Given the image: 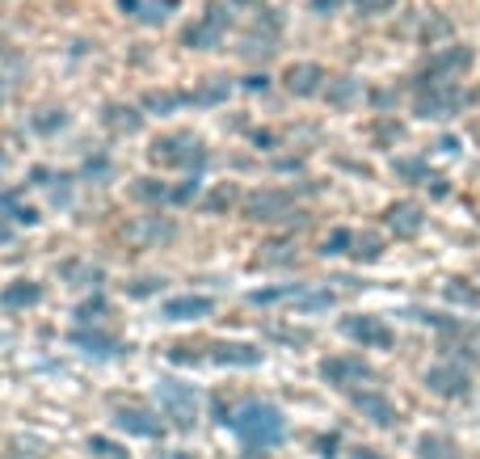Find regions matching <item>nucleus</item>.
<instances>
[{"mask_svg": "<svg viewBox=\"0 0 480 459\" xmlns=\"http://www.w3.org/2000/svg\"><path fill=\"white\" fill-rule=\"evenodd\" d=\"M4 160H9V152H4V148H0V169H4Z\"/></svg>", "mask_w": 480, "mask_h": 459, "instance_id": "de8ad7c7", "label": "nucleus"}, {"mask_svg": "<svg viewBox=\"0 0 480 459\" xmlns=\"http://www.w3.org/2000/svg\"><path fill=\"white\" fill-rule=\"evenodd\" d=\"M245 89L249 93H266V89H270V76H266V72H253V76H245Z\"/></svg>", "mask_w": 480, "mask_h": 459, "instance_id": "a19ab883", "label": "nucleus"}, {"mask_svg": "<svg viewBox=\"0 0 480 459\" xmlns=\"http://www.w3.org/2000/svg\"><path fill=\"white\" fill-rule=\"evenodd\" d=\"M350 257H354V262H380V257H384V240L375 237V232H354Z\"/></svg>", "mask_w": 480, "mask_h": 459, "instance_id": "cd10ccee", "label": "nucleus"}, {"mask_svg": "<svg viewBox=\"0 0 480 459\" xmlns=\"http://www.w3.org/2000/svg\"><path fill=\"white\" fill-rule=\"evenodd\" d=\"M101 123L110 126V131H118V135H135L139 126H144V114L131 110V106H106Z\"/></svg>", "mask_w": 480, "mask_h": 459, "instance_id": "5701e85b", "label": "nucleus"}, {"mask_svg": "<svg viewBox=\"0 0 480 459\" xmlns=\"http://www.w3.org/2000/svg\"><path fill=\"white\" fill-rule=\"evenodd\" d=\"M206 359L220 362V367H257L261 350L249 346V342H220V346H211V354H206Z\"/></svg>", "mask_w": 480, "mask_h": 459, "instance_id": "6ab92c4d", "label": "nucleus"}, {"mask_svg": "<svg viewBox=\"0 0 480 459\" xmlns=\"http://www.w3.org/2000/svg\"><path fill=\"white\" fill-rule=\"evenodd\" d=\"M156 404L178 430H194L198 426V413H203V396L194 384H181V379H156Z\"/></svg>", "mask_w": 480, "mask_h": 459, "instance_id": "20e7f679", "label": "nucleus"}, {"mask_svg": "<svg viewBox=\"0 0 480 459\" xmlns=\"http://www.w3.org/2000/svg\"><path fill=\"white\" fill-rule=\"evenodd\" d=\"M358 4V13H367V17H375V13H388L397 0H354Z\"/></svg>", "mask_w": 480, "mask_h": 459, "instance_id": "4c0bfd02", "label": "nucleus"}, {"mask_svg": "<svg viewBox=\"0 0 480 459\" xmlns=\"http://www.w3.org/2000/svg\"><path fill=\"white\" fill-rule=\"evenodd\" d=\"M228 26H232V4L211 0L203 13L194 17V26H186L181 42H186V47H194V51H215V47L223 42V34H228Z\"/></svg>", "mask_w": 480, "mask_h": 459, "instance_id": "39448f33", "label": "nucleus"}, {"mask_svg": "<svg viewBox=\"0 0 480 459\" xmlns=\"http://www.w3.org/2000/svg\"><path fill=\"white\" fill-rule=\"evenodd\" d=\"M106 295H93V299H84L81 307H76V316H81V325H93V320H101L106 316Z\"/></svg>", "mask_w": 480, "mask_h": 459, "instance_id": "c9c22d12", "label": "nucleus"}, {"mask_svg": "<svg viewBox=\"0 0 480 459\" xmlns=\"http://www.w3.org/2000/svg\"><path fill=\"white\" fill-rule=\"evenodd\" d=\"M198 190H203V181L190 178L186 186H178V190H173V203H190V198H198Z\"/></svg>", "mask_w": 480, "mask_h": 459, "instance_id": "58836bf2", "label": "nucleus"}, {"mask_svg": "<svg viewBox=\"0 0 480 459\" xmlns=\"http://www.w3.org/2000/svg\"><path fill=\"white\" fill-rule=\"evenodd\" d=\"M232 190H215V195H211V198H206V207H211V211H220V207H232Z\"/></svg>", "mask_w": 480, "mask_h": 459, "instance_id": "79ce46f5", "label": "nucleus"}, {"mask_svg": "<svg viewBox=\"0 0 480 459\" xmlns=\"http://www.w3.org/2000/svg\"><path fill=\"white\" fill-rule=\"evenodd\" d=\"M211 307H215L211 295H173V299L161 304V316L165 320H203V316H211Z\"/></svg>", "mask_w": 480, "mask_h": 459, "instance_id": "dca6fc26", "label": "nucleus"}, {"mask_svg": "<svg viewBox=\"0 0 480 459\" xmlns=\"http://www.w3.org/2000/svg\"><path fill=\"white\" fill-rule=\"evenodd\" d=\"M228 426H232V434L240 438L245 451H270V446H278L287 438V418L270 401H245L228 418Z\"/></svg>", "mask_w": 480, "mask_h": 459, "instance_id": "f257e3e1", "label": "nucleus"}, {"mask_svg": "<svg viewBox=\"0 0 480 459\" xmlns=\"http://www.w3.org/2000/svg\"><path fill=\"white\" fill-rule=\"evenodd\" d=\"M472 135H476V143H480V123H476V126H472Z\"/></svg>", "mask_w": 480, "mask_h": 459, "instance_id": "09e8293b", "label": "nucleus"}, {"mask_svg": "<svg viewBox=\"0 0 480 459\" xmlns=\"http://www.w3.org/2000/svg\"><path fill=\"white\" fill-rule=\"evenodd\" d=\"M84 446H89L97 459H131V451H127V446L110 443V438H101V434H93V438H89Z\"/></svg>", "mask_w": 480, "mask_h": 459, "instance_id": "72a5a7b5", "label": "nucleus"}, {"mask_svg": "<svg viewBox=\"0 0 480 459\" xmlns=\"http://www.w3.org/2000/svg\"><path fill=\"white\" fill-rule=\"evenodd\" d=\"M291 304L300 307V312H329L337 304V295L333 291H312V287H300V291L291 295Z\"/></svg>", "mask_w": 480, "mask_h": 459, "instance_id": "393cba45", "label": "nucleus"}, {"mask_svg": "<svg viewBox=\"0 0 480 459\" xmlns=\"http://www.w3.org/2000/svg\"><path fill=\"white\" fill-rule=\"evenodd\" d=\"M384 223H388V232H392V237L413 240L425 228V211L417 207V203H392V207L384 211Z\"/></svg>", "mask_w": 480, "mask_h": 459, "instance_id": "4468645a", "label": "nucleus"}, {"mask_svg": "<svg viewBox=\"0 0 480 459\" xmlns=\"http://www.w3.org/2000/svg\"><path fill=\"white\" fill-rule=\"evenodd\" d=\"M464 101L467 98L459 93L455 81H434V84H417L413 110H417V118H451V114H459Z\"/></svg>", "mask_w": 480, "mask_h": 459, "instance_id": "423d86ee", "label": "nucleus"}, {"mask_svg": "<svg viewBox=\"0 0 480 459\" xmlns=\"http://www.w3.org/2000/svg\"><path fill=\"white\" fill-rule=\"evenodd\" d=\"M72 346L89 350V354H97V359H114V354H123V342L114 333H101V329H72Z\"/></svg>", "mask_w": 480, "mask_h": 459, "instance_id": "a211bd4d", "label": "nucleus"}, {"mask_svg": "<svg viewBox=\"0 0 480 459\" xmlns=\"http://www.w3.org/2000/svg\"><path fill=\"white\" fill-rule=\"evenodd\" d=\"M9 237H13V228L4 223V211H0V240H9Z\"/></svg>", "mask_w": 480, "mask_h": 459, "instance_id": "49530a36", "label": "nucleus"}, {"mask_svg": "<svg viewBox=\"0 0 480 459\" xmlns=\"http://www.w3.org/2000/svg\"><path fill=\"white\" fill-rule=\"evenodd\" d=\"M0 342H4V333H0Z\"/></svg>", "mask_w": 480, "mask_h": 459, "instance_id": "8fccbe9b", "label": "nucleus"}, {"mask_svg": "<svg viewBox=\"0 0 480 459\" xmlns=\"http://www.w3.org/2000/svg\"><path fill=\"white\" fill-rule=\"evenodd\" d=\"M34 304H42V282H34V279H13L4 291H0V307H34Z\"/></svg>", "mask_w": 480, "mask_h": 459, "instance_id": "412c9836", "label": "nucleus"}, {"mask_svg": "<svg viewBox=\"0 0 480 459\" xmlns=\"http://www.w3.org/2000/svg\"><path fill=\"white\" fill-rule=\"evenodd\" d=\"M413 451H417V459H467L464 446L455 443L451 434H439V430H425Z\"/></svg>", "mask_w": 480, "mask_h": 459, "instance_id": "f3484780", "label": "nucleus"}, {"mask_svg": "<svg viewBox=\"0 0 480 459\" xmlns=\"http://www.w3.org/2000/svg\"><path fill=\"white\" fill-rule=\"evenodd\" d=\"M283 84H287L291 98H316V93H325V84H329V72L312 64V59H303V64H291L283 72Z\"/></svg>", "mask_w": 480, "mask_h": 459, "instance_id": "f8f14e48", "label": "nucleus"}, {"mask_svg": "<svg viewBox=\"0 0 480 459\" xmlns=\"http://www.w3.org/2000/svg\"><path fill=\"white\" fill-rule=\"evenodd\" d=\"M194 106H203V110H211V106H223V101L232 98V81L228 76H206L198 89H190Z\"/></svg>", "mask_w": 480, "mask_h": 459, "instance_id": "4be33fe9", "label": "nucleus"}, {"mask_svg": "<svg viewBox=\"0 0 480 459\" xmlns=\"http://www.w3.org/2000/svg\"><path fill=\"white\" fill-rule=\"evenodd\" d=\"M295 291H300V287H270V291H253V295H249V299H253V304H261V307H266V304H278V299H291V295H295Z\"/></svg>", "mask_w": 480, "mask_h": 459, "instance_id": "e433bc0d", "label": "nucleus"}, {"mask_svg": "<svg viewBox=\"0 0 480 459\" xmlns=\"http://www.w3.org/2000/svg\"><path fill=\"white\" fill-rule=\"evenodd\" d=\"M173 9H178V0H144L135 17L144 22V26H161V22H165Z\"/></svg>", "mask_w": 480, "mask_h": 459, "instance_id": "c756f323", "label": "nucleus"}, {"mask_svg": "<svg viewBox=\"0 0 480 459\" xmlns=\"http://www.w3.org/2000/svg\"><path fill=\"white\" fill-rule=\"evenodd\" d=\"M409 316H417L422 325H430V329H439L447 359H459V362H467V367H480V325L459 320V316H442V312H430V307H413Z\"/></svg>", "mask_w": 480, "mask_h": 459, "instance_id": "f03ea898", "label": "nucleus"}, {"mask_svg": "<svg viewBox=\"0 0 480 459\" xmlns=\"http://www.w3.org/2000/svg\"><path fill=\"white\" fill-rule=\"evenodd\" d=\"M350 249H354V232L350 228H333L329 237H325V245H320V257H342Z\"/></svg>", "mask_w": 480, "mask_h": 459, "instance_id": "7c9ffc66", "label": "nucleus"}, {"mask_svg": "<svg viewBox=\"0 0 480 459\" xmlns=\"http://www.w3.org/2000/svg\"><path fill=\"white\" fill-rule=\"evenodd\" d=\"M84 173H89V178H106V173H110V160H106V156H97V160L84 165Z\"/></svg>", "mask_w": 480, "mask_h": 459, "instance_id": "37998d69", "label": "nucleus"}, {"mask_svg": "<svg viewBox=\"0 0 480 459\" xmlns=\"http://www.w3.org/2000/svg\"><path fill=\"white\" fill-rule=\"evenodd\" d=\"M442 295H447V304H464V307H480V291L472 287L467 279H451L447 287H442Z\"/></svg>", "mask_w": 480, "mask_h": 459, "instance_id": "c85d7f7f", "label": "nucleus"}, {"mask_svg": "<svg viewBox=\"0 0 480 459\" xmlns=\"http://www.w3.org/2000/svg\"><path fill=\"white\" fill-rule=\"evenodd\" d=\"M392 169H397V178H405V181H422V186H430V181L439 178V173L425 165L422 156H397V160H392Z\"/></svg>", "mask_w": 480, "mask_h": 459, "instance_id": "b1692460", "label": "nucleus"}, {"mask_svg": "<svg viewBox=\"0 0 480 459\" xmlns=\"http://www.w3.org/2000/svg\"><path fill=\"white\" fill-rule=\"evenodd\" d=\"M30 126H34L39 135L64 131V126H68V110H64V106H59V110H42V114H34V118H30Z\"/></svg>", "mask_w": 480, "mask_h": 459, "instance_id": "2f4dec72", "label": "nucleus"}, {"mask_svg": "<svg viewBox=\"0 0 480 459\" xmlns=\"http://www.w3.org/2000/svg\"><path fill=\"white\" fill-rule=\"evenodd\" d=\"M181 106H194L190 89H148L144 93V110L148 114H178Z\"/></svg>", "mask_w": 480, "mask_h": 459, "instance_id": "aec40b11", "label": "nucleus"}, {"mask_svg": "<svg viewBox=\"0 0 480 459\" xmlns=\"http://www.w3.org/2000/svg\"><path fill=\"white\" fill-rule=\"evenodd\" d=\"M0 211H4V215H9L13 223H26V228H34V223H39V211H34V207H22L13 195H0Z\"/></svg>", "mask_w": 480, "mask_h": 459, "instance_id": "473e14b6", "label": "nucleus"}, {"mask_svg": "<svg viewBox=\"0 0 480 459\" xmlns=\"http://www.w3.org/2000/svg\"><path fill=\"white\" fill-rule=\"evenodd\" d=\"M148 156L165 169H203L206 160H211L206 143L198 140L194 131H169V135H161V140H152Z\"/></svg>", "mask_w": 480, "mask_h": 459, "instance_id": "7ed1b4c3", "label": "nucleus"}, {"mask_svg": "<svg viewBox=\"0 0 480 459\" xmlns=\"http://www.w3.org/2000/svg\"><path fill=\"white\" fill-rule=\"evenodd\" d=\"M345 459H388L384 451H375V446H350V455Z\"/></svg>", "mask_w": 480, "mask_h": 459, "instance_id": "c03bdc74", "label": "nucleus"}, {"mask_svg": "<svg viewBox=\"0 0 480 459\" xmlns=\"http://www.w3.org/2000/svg\"><path fill=\"white\" fill-rule=\"evenodd\" d=\"M245 215L249 220H261V223H275V220L295 215V203H291V195H283V190H253V195L245 198Z\"/></svg>", "mask_w": 480, "mask_h": 459, "instance_id": "ddd939ff", "label": "nucleus"}, {"mask_svg": "<svg viewBox=\"0 0 480 459\" xmlns=\"http://www.w3.org/2000/svg\"><path fill=\"white\" fill-rule=\"evenodd\" d=\"M131 198H139V203H173V190H169L165 181H156V178H135Z\"/></svg>", "mask_w": 480, "mask_h": 459, "instance_id": "a878e982", "label": "nucleus"}, {"mask_svg": "<svg viewBox=\"0 0 480 459\" xmlns=\"http://www.w3.org/2000/svg\"><path fill=\"white\" fill-rule=\"evenodd\" d=\"M425 388L442 396V401H464L467 392H472V376H467V362L459 359H442L434 367H425Z\"/></svg>", "mask_w": 480, "mask_h": 459, "instance_id": "0eeeda50", "label": "nucleus"}, {"mask_svg": "<svg viewBox=\"0 0 480 459\" xmlns=\"http://www.w3.org/2000/svg\"><path fill=\"white\" fill-rule=\"evenodd\" d=\"M333 9H337V0H312V13H320V17H329Z\"/></svg>", "mask_w": 480, "mask_h": 459, "instance_id": "a18cd8bd", "label": "nucleus"}, {"mask_svg": "<svg viewBox=\"0 0 480 459\" xmlns=\"http://www.w3.org/2000/svg\"><path fill=\"white\" fill-rule=\"evenodd\" d=\"M325 98H329V106H337V110L354 106V98H358V81H354V76H337V81L325 84Z\"/></svg>", "mask_w": 480, "mask_h": 459, "instance_id": "bb28decb", "label": "nucleus"}, {"mask_svg": "<svg viewBox=\"0 0 480 459\" xmlns=\"http://www.w3.org/2000/svg\"><path fill=\"white\" fill-rule=\"evenodd\" d=\"M161 287H165V279H139L135 287H131V295H135V299H144V295H152V291H161Z\"/></svg>", "mask_w": 480, "mask_h": 459, "instance_id": "ea45409f", "label": "nucleus"}, {"mask_svg": "<svg viewBox=\"0 0 480 459\" xmlns=\"http://www.w3.org/2000/svg\"><path fill=\"white\" fill-rule=\"evenodd\" d=\"M320 379L329 388H354V384H375V367L358 354H333L320 362Z\"/></svg>", "mask_w": 480, "mask_h": 459, "instance_id": "9d476101", "label": "nucleus"}, {"mask_svg": "<svg viewBox=\"0 0 480 459\" xmlns=\"http://www.w3.org/2000/svg\"><path fill=\"white\" fill-rule=\"evenodd\" d=\"M472 47H464V42H451V47H442V51H434L430 56V64H425L422 72H417V84H434V81H459L467 68H472Z\"/></svg>", "mask_w": 480, "mask_h": 459, "instance_id": "6e6552de", "label": "nucleus"}, {"mask_svg": "<svg viewBox=\"0 0 480 459\" xmlns=\"http://www.w3.org/2000/svg\"><path fill=\"white\" fill-rule=\"evenodd\" d=\"M342 333L350 337V342H358V346H367V350H392L397 346L392 325H388L384 316H371V312H354V316H345Z\"/></svg>", "mask_w": 480, "mask_h": 459, "instance_id": "1a4fd4ad", "label": "nucleus"}, {"mask_svg": "<svg viewBox=\"0 0 480 459\" xmlns=\"http://www.w3.org/2000/svg\"><path fill=\"white\" fill-rule=\"evenodd\" d=\"M350 404H354L371 426H380V430H392V426L400 421V409L388 401L380 388H354V392H350Z\"/></svg>", "mask_w": 480, "mask_h": 459, "instance_id": "9b49d317", "label": "nucleus"}, {"mask_svg": "<svg viewBox=\"0 0 480 459\" xmlns=\"http://www.w3.org/2000/svg\"><path fill=\"white\" fill-rule=\"evenodd\" d=\"M47 186H51V203H56V207H68L72 203V178L68 173H51Z\"/></svg>", "mask_w": 480, "mask_h": 459, "instance_id": "f704fd0d", "label": "nucleus"}, {"mask_svg": "<svg viewBox=\"0 0 480 459\" xmlns=\"http://www.w3.org/2000/svg\"><path fill=\"white\" fill-rule=\"evenodd\" d=\"M114 426L123 434H135V438H161L165 434V421L148 409H114Z\"/></svg>", "mask_w": 480, "mask_h": 459, "instance_id": "2eb2a0df", "label": "nucleus"}]
</instances>
